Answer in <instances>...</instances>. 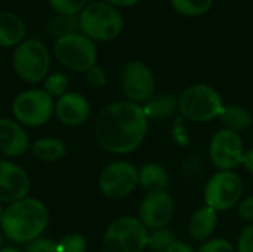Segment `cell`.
I'll return each mask as SVG.
<instances>
[{"mask_svg": "<svg viewBox=\"0 0 253 252\" xmlns=\"http://www.w3.org/2000/svg\"><path fill=\"white\" fill-rule=\"evenodd\" d=\"M148 119L141 104L117 101L101 110L95 120L98 144L113 154H129L141 147L148 132Z\"/></svg>", "mask_w": 253, "mask_h": 252, "instance_id": "obj_1", "label": "cell"}, {"mask_svg": "<svg viewBox=\"0 0 253 252\" xmlns=\"http://www.w3.org/2000/svg\"><path fill=\"white\" fill-rule=\"evenodd\" d=\"M49 223V211L46 205L36 198H24L4 209L0 223L1 232L15 244H30L46 230Z\"/></svg>", "mask_w": 253, "mask_h": 252, "instance_id": "obj_2", "label": "cell"}, {"mask_svg": "<svg viewBox=\"0 0 253 252\" xmlns=\"http://www.w3.org/2000/svg\"><path fill=\"white\" fill-rule=\"evenodd\" d=\"M224 107L219 91L208 83L191 85L178 97V113L194 123H209L219 119Z\"/></svg>", "mask_w": 253, "mask_h": 252, "instance_id": "obj_3", "label": "cell"}, {"mask_svg": "<svg viewBox=\"0 0 253 252\" xmlns=\"http://www.w3.org/2000/svg\"><path fill=\"white\" fill-rule=\"evenodd\" d=\"M123 16L120 10L105 1L89 3L79 15L82 34L93 42H108L123 31Z\"/></svg>", "mask_w": 253, "mask_h": 252, "instance_id": "obj_4", "label": "cell"}, {"mask_svg": "<svg viewBox=\"0 0 253 252\" xmlns=\"http://www.w3.org/2000/svg\"><path fill=\"white\" fill-rule=\"evenodd\" d=\"M150 230L139 218L123 215L110 223L102 239L104 252H144Z\"/></svg>", "mask_w": 253, "mask_h": 252, "instance_id": "obj_5", "label": "cell"}, {"mask_svg": "<svg viewBox=\"0 0 253 252\" xmlns=\"http://www.w3.org/2000/svg\"><path fill=\"white\" fill-rule=\"evenodd\" d=\"M53 55L67 70L86 73L96 65L98 49L93 40L76 31L56 39L53 45Z\"/></svg>", "mask_w": 253, "mask_h": 252, "instance_id": "obj_6", "label": "cell"}, {"mask_svg": "<svg viewBox=\"0 0 253 252\" xmlns=\"http://www.w3.org/2000/svg\"><path fill=\"white\" fill-rule=\"evenodd\" d=\"M12 65L19 79L27 83H39L47 77L50 55L43 42L28 39L15 48Z\"/></svg>", "mask_w": 253, "mask_h": 252, "instance_id": "obj_7", "label": "cell"}, {"mask_svg": "<svg viewBox=\"0 0 253 252\" xmlns=\"http://www.w3.org/2000/svg\"><path fill=\"white\" fill-rule=\"evenodd\" d=\"M243 199V181L236 171H216L203 190L205 205L218 214L233 209Z\"/></svg>", "mask_w": 253, "mask_h": 252, "instance_id": "obj_8", "label": "cell"}, {"mask_svg": "<svg viewBox=\"0 0 253 252\" xmlns=\"http://www.w3.org/2000/svg\"><path fill=\"white\" fill-rule=\"evenodd\" d=\"M55 113L53 98L43 89H27L12 101V114L21 125L39 128L46 125Z\"/></svg>", "mask_w": 253, "mask_h": 252, "instance_id": "obj_9", "label": "cell"}, {"mask_svg": "<svg viewBox=\"0 0 253 252\" xmlns=\"http://www.w3.org/2000/svg\"><path fill=\"white\" fill-rule=\"evenodd\" d=\"M138 186V168L126 160H117L107 165L99 175V190L111 201L127 198Z\"/></svg>", "mask_w": 253, "mask_h": 252, "instance_id": "obj_10", "label": "cell"}, {"mask_svg": "<svg viewBox=\"0 0 253 252\" xmlns=\"http://www.w3.org/2000/svg\"><path fill=\"white\" fill-rule=\"evenodd\" d=\"M120 88L127 101L145 104L156 95V77L142 61H129L120 71Z\"/></svg>", "mask_w": 253, "mask_h": 252, "instance_id": "obj_11", "label": "cell"}, {"mask_svg": "<svg viewBox=\"0 0 253 252\" xmlns=\"http://www.w3.org/2000/svg\"><path fill=\"white\" fill-rule=\"evenodd\" d=\"M245 144L240 134L222 128L213 134L209 143V157L218 171H236L242 166Z\"/></svg>", "mask_w": 253, "mask_h": 252, "instance_id": "obj_12", "label": "cell"}, {"mask_svg": "<svg viewBox=\"0 0 253 252\" xmlns=\"http://www.w3.org/2000/svg\"><path fill=\"white\" fill-rule=\"evenodd\" d=\"M175 215V201L168 190L147 193L138 208V218L148 230L165 229Z\"/></svg>", "mask_w": 253, "mask_h": 252, "instance_id": "obj_13", "label": "cell"}, {"mask_svg": "<svg viewBox=\"0 0 253 252\" xmlns=\"http://www.w3.org/2000/svg\"><path fill=\"white\" fill-rule=\"evenodd\" d=\"M31 187L28 174L12 163L10 160L0 159V202L13 203L27 198Z\"/></svg>", "mask_w": 253, "mask_h": 252, "instance_id": "obj_14", "label": "cell"}, {"mask_svg": "<svg viewBox=\"0 0 253 252\" xmlns=\"http://www.w3.org/2000/svg\"><path fill=\"white\" fill-rule=\"evenodd\" d=\"M55 116L65 126H80L90 116V104L82 94L68 91L56 100Z\"/></svg>", "mask_w": 253, "mask_h": 252, "instance_id": "obj_15", "label": "cell"}, {"mask_svg": "<svg viewBox=\"0 0 253 252\" xmlns=\"http://www.w3.org/2000/svg\"><path fill=\"white\" fill-rule=\"evenodd\" d=\"M30 147V138L21 123L16 120L0 119V153L7 157H19Z\"/></svg>", "mask_w": 253, "mask_h": 252, "instance_id": "obj_16", "label": "cell"}, {"mask_svg": "<svg viewBox=\"0 0 253 252\" xmlns=\"http://www.w3.org/2000/svg\"><path fill=\"white\" fill-rule=\"evenodd\" d=\"M218 226V212L209 206H202L193 212L188 221V235L197 242L211 239Z\"/></svg>", "mask_w": 253, "mask_h": 252, "instance_id": "obj_17", "label": "cell"}, {"mask_svg": "<svg viewBox=\"0 0 253 252\" xmlns=\"http://www.w3.org/2000/svg\"><path fill=\"white\" fill-rule=\"evenodd\" d=\"M142 110L148 120H168L178 113V97L173 94H156L145 104Z\"/></svg>", "mask_w": 253, "mask_h": 252, "instance_id": "obj_18", "label": "cell"}, {"mask_svg": "<svg viewBox=\"0 0 253 252\" xmlns=\"http://www.w3.org/2000/svg\"><path fill=\"white\" fill-rule=\"evenodd\" d=\"M138 180H139V186L144 190H147V193L168 190L170 184L169 172L162 165L154 162L144 163L138 169Z\"/></svg>", "mask_w": 253, "mask_h": 252, "instance_id": "obj_19", "label": "cell"}, {"mask_svg": "<svg viewBox=\"0 0 253 252\" xmlns=\"http://www.w3.org/2000/svg\"><path fill=\"white\" fill-rule=\"evenodd\" d=\"M25 24L12 12H0V48L18 46L24 42Z\"/></svg>", "mask_w": 253, "mask_h": 252, "instance_id": "obj_20", "label": "cell"}, {"mask_svg": "<svg viewBox=\"0 0 253 252\" xmlns=\"http://www.w3.org/2000/svg\"><path fill=\"white\" fill-rule=\"evenodd\" d=\"M219 119H221L224 128L234 131L237 134H242V132L251 129L253 125L252 113L246 107L237 105V104L225 105Z\"/></svg>", "mask_w": 253, "mask_h": 252, "instance_id": "obj_21", "label": "cell"}, {"mask_svg": "<svg viewBox=\"0 0 253 252\" xmlns=\"http://www.w3.org/2000/svg\"><path fill=\"white\" fill-rule=\"evenodd\" d=\"M33 154L42 160V162H56L61 160L67 154V147L65 144L53 137H44L39 138L33 143Z\"/></svg>", "mask_w": 253, "mask_h": 252, "instance_id": "obj_22", "label": "cell"}, {"mask_svg": "<svg viewBox=\"0 0 253 252\" xmlns=\"http://www.w3.org/2000/svg\"><path fill=\"white\" fill-rule=\"evenodd\" d=\"M172 7L182 16L194 18L209 12L215 0H169Z\"/></svg>", "mask_w": 253, "mask_h": 252, "instance_id": "obj_23", "label": "cell"}, {"mask_svg": "<svg viewBox=\"0 0 253 252\" xmlns=\"http://www.w3.org/2000/svg\"><path fill=\"white\" fill-rule=\"evenodd\" d=\"M175 241H176L175 233L172 230H169L168 227L150 230V233H148V248L154 252H166V250Z\"/></svg>", "mask_w": 253, "mask_h": 252, "instance_id": "obj_24", "label": "cell"}, {"mask_svg": "<svg viewBox=\"0 0 253 252\" xmlns=\"http://www.w3.org/2000/svg\"><path fill=\"white\" fill-rule=\"evenodd\" d=\"M68 86L70 80L64 73H52L43 82V91L56 100L68 92Z\"/></svg>", "mask_w": 253, "mask_h": 252, "instance_id": "obj_25", "label": "cell"}, {"mask_svg": "<svg viewBox=\"0 0 253 252\" xmlns=\"http://www.w3.org/2000/svg\"><path fill=\"white\" fill-rule=\"evenodd\" d=\"M79 28V16H65V15H58L52 18L49 24V30L52 36H56V39L67 36L70 33H76Z\"/></svg>", "mask_w": 253, "mask_h": 252, "instance_id": "obj_26", "label": "cell"}, {"mask_svg": "<svg viewBox=\"0 0 253 252\" xmlns=\"http://www.w3.org/2000/svg\"><path fill=\"white\" fill-rule=\"evenodd\" d=\"M50 7L58 15L76 16L87 6V0H47Z\"/></svg>", "mask_w": 253, "mask_h": 252, "instance_id": "obj_27", "label": "cell"}, {"mask_svg": "<svg viewBox=\"0 0 253 252\" xmlns=\"http://www.w3.org/2000/svg\"><path fill=\"white\" fill-rule=\"evenodd\" d=\"M59 252H86L87 242L83 235L79 233H68L58 241Z\"/></svg>", "mask_w": 253, "mask_h": 252, "instance_id": "obj_28", "label": "cell"}, {"mask_svg": "<svg viewBox=\"0 0 253 252\" xmlns=\"http://www.w3.org/2000/svg\"><path fill=\"white\" fill-rule=\"evenodd\" d=\"M196 252H236V247L225 238H211Z\"/></svg>", "mask_w": 253, "mask_h": 252, "instance_id": "obj_29", "label": "cell"}, {"mask_svg": "<svg viewBox=\"0 0 253 252\" xmlns=\"http://www.w3.org/2000/svg\"><path fill=\"white\" fill-rule=\"evenodd\" d=\"M24 252H59L58 242L50 238H39L30 244H27Z\"/></svg>", "mask_w": 253, "mask_h": 252, "instance_id": "obj_30", "label": "cell"}, {"mask_svg": "<svg viewBox=\"0 0 253 252\" xmlns=\"http://www.w3.org/2000/svg\"><path fill=\"white\" fill-rule=\"evenodd\" d=\"M236 252H253V224H248L240 232Z\"/></svg>", "mask_w": 253, "mask_h": 252, "instance_id": "obj_31", "label": "cell"}, {"mask_svg": "<svg viewBox=\"0 0 253 252\" xmlns=\"http://www.w3.org/2000/svg\"><path fill=\"white\" fill-rule=\"evenodd\" d=\"M86 79L87 83L93 88H102L107 83V73L102 67L99 65H93L90 70L86 71Z\"/></svg>", "mask_w": 253, "mask_h": 252, "instance_id": "obj_32", "label": "cell"}, {"mask_svg": "<svg viewBox=\"0 0 253 252\" xmlns=\"http://www.w3.org/2000/svg\"><path fill=\"white\" fill-rule=\"evenodd\" d=\"M237 211H239V217L243 221L253 224V195L243 198L240 201V203L237 205Z\"/></svg>", "mask_w": 253, "mask_h": 252, "instance_id": "obj_33", "label": "cell"}, {"mask_svg": "<svg viewBox=\"0 0 253 252\" xmlns=\"http://www.w3.org/2000/svg\"><path fill=\"white\" fill-rule=\"evenodd\" d=\"M166 252H196L193 250V247L191 245H188L187 242H182V241H175L168 250Z\"/></svg>", "mask_w": 253, "mask_h": 252, "instance_id": "obj_34", "label": "cell"}, {"mask_svg": "<svg viewBox=\"0 0 253 252\" xmlns=\"http://www.w3.org/2000/svg\"><path fill=\"white\" fill-rule=\"evenodd\" d=\"M242 166L245 168V171H248L249 174L253 175V147L245 150L243 154V160H242Z\"/></svg>", "mask_w": 253, "mask_h": 252, "instance_id": "obj_35", "label": "cell"}, {"mask_svg": "<svg viewBox=\"0 0 253 252\" xmlns=\"http://www.w3.org/2000/svg\"><path fill=\"white\" fill-rule=\"evenodd\" d=\"M114 7H130V6H135L138 4L141 0H102Z\"/></svg>", "mask_w": 253, "mask_h": 252, "instance_id": "obj_36", "label": "cell"}, {"mask_svg": "<svg viewBox=\"0 0 253 252\" xmlns=\"http://www.w3.org/2000/svg\"><path fill=\"white\" fill-rule=\"evenodd\" d=\"M0 252H22L21 250L15 248V247H6V248H1Z\"/></svg>", "mask_w": 253, "mask_h": 252, "instance_id": "obj_37", "label": "cell"}, {"mask_svg": "<svg viewBox=\"0 0 253 252\" xmlns=\"http://www.w3.org/2000/svg\"><path fill=\"white\" fill-rule=\"evenodd\" d=\"M3 215H4V208L0 205V223H1V220H3Z\"/></svg>", "mask_w": 253, "mask_h": 252, "instance_id": "obj_38", "label": "cell"}, {"mask_svg": "<svg viewBox=\"0 0 253 252\" xmlns=\"http://www.w3.org/2000/svg\"><path fill=\"white\" fill-rule=\"evenodd\" d=\"M1 245H3V233L0 230V250H1Z\"/></svg>", "mask_w": 253, "mask_h": 252, "instance_id": "obj_39", "label": "cell"}]
</instances>
